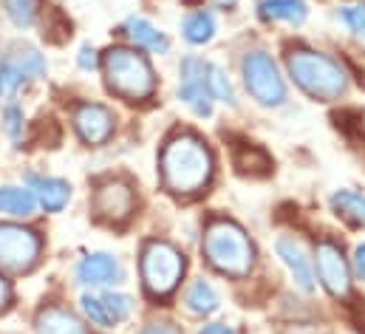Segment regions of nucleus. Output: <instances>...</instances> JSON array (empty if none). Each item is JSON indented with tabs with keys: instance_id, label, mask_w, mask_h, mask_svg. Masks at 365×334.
Listing matches in <instances>:
<instances>
[{
	"instance_id": "1",
	"label": "nucleus",
	"mask_w": 365,
	"mask_h": 334,
	"mask_svg": "<svg viewBox=\"0 0 365 334\" xmlns=\"http://www.w3.org/2000/svg\"><path fill=\"white\" fill-rule=\"evenodd\" d=\"M212 170H215L212 151L207 148L201 136L182 131L165 142L162 156H159V173H162V184L168 193L173 196L201 193L210 184Z\"/></svg>"
},
{
	"instance_id": "2",
	"label": "nucleus",
	"mask_w": 365,
	"mask_h": 334,
	"mask_svg": "<svg viewBox=\"0 0 365 334\" xmlns=\"http://www.w3.org/2000/svg\"><path fill=\"white\" fill-rule=\"evenodd\" d=\"M286 71L303 93L320 102L346 96L351 85L349 71L340 60L323 51H312V49H292L286 54Z\"/></svg>"
},
{
	"instance_id": "3",
	"label": "nucleus",
	"mask_w": 365,
	"mask_h": 334,
	"mask_svg": "<svg viewBox=\"0 0 365 334\" xmlns=\"http://www.w3.org/2000/svg\"><path fill=\"white\" fill-rule=\"evenodd\" d=\"M99 69L108 91L125 102H145L156 93V74L148 57L139 54L136 49H108L99 60Z\"/></svg>"
},
{
	"instance_id": "4",
	"label": "nucleus",
	"mask_w": 365,
	"mask_h": 334,
	"mask_svg": "<svg viewBox=\"0 0 365 334\" xmlns=\"http://www.w3.org/2000/svg\"><path fill=\"white\" fill-rule=\"evenodd\" d=\"M204 255L212 269L227 278H247L255 266V247L244 227L230 218H215L204 233Z\"/></svg>"
},
{
	"instance_id": "5",
	"label": "nucleus",
	"mask_w": 365,
	"mask_h": 334,
	"mask_svg": "<svg viewBox=\"0 0 365 334\" xmlns=\"http://www.w3.org/2000/svg\"><path fill=\"white\" fill-rule=\"evenodd\" d=\"M139 275H142V286L150 298L162 300L170 298L184 275V255L179 247H173L170 241H148L139 255Z\"/></svg>"
},
{
	"instance_id": "6",
	"label": "nucleus",
	"mask_w": 365,
	"mask_h": 334,
	"mask_svg": "<svg viewBox=\"0 0 365 334\" xmlns=\"http://www.w3.org/2000/svg\"><path fill=\"white\" fill-rule=\"evenodd\" d=\"M241 77L250 91V96L264 108H280L289 99L286 80L280 77V69L267 51H247L241 60Z\"/></svg>"
},
{
	"instance_id": "7",
	"label": "nucleus",
	"mask_w": 365,
	"mask_h": 334,
	"mask_svg": "<svg viewBox=\"0 0 365 334\" xmlns=\"http://www.w3.org/2000/svg\"><path fill=\"white\" fill-rule=\"evenodd\" d=\"M43 255V238L20 224H0V272L26 275Z\"/></svg>"
},
{
	"instance_id": "8",
	"label": "nucleus",
	"mask_w": 365,
	"mask_h": 334,
	"mask_svg": "<svg viewBox=\"0 0 365 334\" xmlns=\"http://www.w3.org/2000/svg\"><path fill=\"white\" fill-rule=\"evenodd\" d=\"M48 71V63L46 57L29 46V43H17L11 46L3 60H0V80H3V88L6 91H17L20 85L34 83V80H43Z\"/></svg>"
},
{
	"instance_id": "9",
	"label": "nucleus",
	"mask_w": 365,
	"mask_h": 334,
	"mask_svg": "<svg viewBox=\"0 0 365 334\" xmlns=\"http://www.w3.org/2000/svg\"><path fill=\"white\" fill-rule=\"evenodd\" d=\"M91 207L96 218H102L108 224H122L136 210V193L125 178H105L93 190Z\"/></svg>"
},
{
	"instance_id": "10",
	"label": "nucleus",
	"mask_w": 365,
	"mask_h": 334,
	"mask_svg": "<svg viewBox=\"0 0 365 334\" xmlns=\"http://www.w3.org/2000/svg\"><path fill=\"white\" fill-rule=\"evenodd\" d=\"M314 266L323 289L331 298H349L351 292V263L343 255L340 244L334 241H320L314 250Z\"/></svg>"
},
{
	"instance_id": "11",
	"label": "nucleus",
	"mask_w": 365,
	"mask_h": 334,
	"mask_svg": "<svg viewBox=\"0 0 365 334\" xmlns=\"http://www.w3.org/2000/svg\"><path fill=\"white\" fill-rule=\"evenodd\" d=\"M204 69H207V60H201L195 54H187L182 63H179V74H182L179 99H182L195 116L210 119L212 116V96H210L207 85H204Z\"/></svg>"
},
{
	"instance_id": "12",
	"label": "nucleus",
	"mask_w": 365,
	"mask_h": 334,
	"mask_svg": "<svg viewBox=\"0 0 365 334\" xmlns=\"http://www.w3.org/2000/svg\"><path fill=\"white\" fill-rule=\"evenodd\" d=\"M74 131L88 148H102L116 131V116L99 102H80L74 108Z\"/></svg>"
},
{
	"instance_id": "13",
	"label": "nucleus",
	"mask_w": 365,
	"mask_h": 334,
	"mask_svg": "<svg viewBox=\"0 0 365 334\" xmlns=\"http://www.w3.org/2000/svg\"><path fill=\"white\" fill-rule=\"evenodd\" d=\"M74 280L91 289H113L116 283L125 280V266L110 252H91L80 258V263L74 266Z\"/></svg>"
},
{
	"instance_id": "14",
	"label": "nucleus",
	"mask_w": 365,
	"mask_h": 334,
	"mask_svg": "<svg viewBox=\"0 0 365 334\" xmlns=\"http://www.w3.org/2000/svg\"><path fill=\"white\" fill-rule=\"evenodd\" d=\"M274 252H277L280 263L289 269L292 283L300 292H312L314 289V269H312V258L306 255L303 244L297 238H292V236H280L274 241Z\"/></svg>"
},
{
	"instance_id": "15",
	"label": "nucleus",
	"mask_w": 365,
	"mask_h": 334,
	"mask_svg": "<svg viewBox=\"0 0 365 334\" xmlns=\"http://www.w3.org/2000/svg\"><path fill=\"white\" fill-rule=\"evenodd\" d=\"M26 187L31 190L37 207H43L46 213H60L71 201V184L66 178H57V176L29 173L26 176Z\"/></svg>"
},
{
	"instance_id": "16",
	"label": "nucleus",
	"mask_w": 365,
	"mask_h": 334,
	"mask_svg": "<svg viewBox=\"0 0 365 334\" xmlns=\"http://www.w3.org/2000/svg\"><path fill=\"white\" fill-rule=\"evenodd\" d=\"M125 34L130 37V43L142 51H153V54H168L170 51V40L162 29H156L150 20L145 17H128L125 23Z\"/></svg>"
},
{
	"instance_id": "17",
	"label": "nucleus",
	"mask_w": 365,
	"mask_h": 334,
	"mask_svg": "<svg viewBox=\"0 0 365 334\" xmlns=\"http://www.w3.org/2000/svg\"><path fill=\"white\" fill-rule=\"evenodd\" d=\"M34 329H37V334H88L86 323H83L74 312H68V309H63V306H48V309H43V312L37 315Z\"/></svg>"
},
{
	"instance_id": "18",
	"label": "nucleus",
	"mask_w": 365,
	"mask_h": 334,
	"mask_svg": "<svg viewBox=\"0 0 365 334\" xmlns=\"http://www.w3.org/2000/svg\"><path fill=\"white\" fill-rule=\"evenodd\" d=\"M184 309L190 315H195V318H210V315H215L221 309V295L210 280L198 278L184 292Z\"/></svg>"
},
{
	"instance_id": "19",
	"label": "nucleus",
	"mask_w": 365,
	"mask_h": 334,
	"mask_svg": "<svg viewBox=\"0 0 365 334\" xmlns=\"http://www.w3.org/2000/svg\"><path fill=\"white\" fill-rule=\"evenodd\" d=\"M258 17L267 23H289V26H303L309 17L306 0H261L258 3Z\"/></svg>"
},
{
	"instance_id": "20",
	"label": "nucleus",
	"mask_w": 365,
	"mask_h": 334,
	"mask_svg": "<svg viewBox=\"0 0 365 334\" xmlns=\"http://www.w3.org/2000/svg\"><path fill=\"white\" fill-rule=\"evenodd\" d=\"M329 204H331V210H334L337 218H343V221L351 224V227L365 230V196L363 193L343 187V190H334V193H331Z\"/></svg>"
},
{
	"instance_id": "21",
	"label": "nucleus",
	"mask_w": 365,
	"mask_h": 334,
	"mask_svg": "<svg viewBox=\"0 0 365 334\" xmlns=\"http://www.w3.org/2000/svg\"><path fill=\"white\" fill-rule=\"evenodd\" d=\"M218 31V23H215V14L207 11V9H198L192 14H187L182 20V37L190 46H207Z\"/></svg>"
},
{
	"instance_id": "22",
	"label": "nucleus",
	"mask_w": 365,
	"mask_h": 334,
	"mask_svg": "<svg viewBox=\"0 0 365 334\" xmlns=\"http://www.w3.org/2000/svg\"><path fill=\"white\" fill-rule=\"evenodd\" d=\"M34 210H37V201L29 187H14V184L0 187V213L14 218H29L34 216Z\"/></svg>"
},
{
	"instance_id": "23",
	"label": "nucleus",
	"mask_w": 365,
	"mask_h": 334,
	"mask_svg": "<svg viewBox=\"0 0 365 334\" xmlns=\"http://www.w3.org/2000/svg\"><path fill=\"white\" fill-rule=\"evenodd\" d=\"M204 85H207V91H210V96H212V102L218 99V102H227V105H235L238 102V96H235V88L230 83V74L218 66V63H210L207 60V69H204Z\"/></svg>"
},
{
	"instance_id": "24",
	"label": "nucleus",
	"mask_w": 365,
	"mask_h": 334,
	"mask_svg": "<svg viewBox=\"0 0 365 334\" xmlns=\"http://www.w3.org/2000/svg\"><path fill=\"white\" fill-rule=\"evenodd\" d=\"M99 298H102V303H105V309H108L113 326L130 320V315H133V298H130V295L116 292V289H99Z\"/></svg>"
},
{
	"instance_id": "25",
	"label": "nucleus",
	"mask_w": 365,
	"mask_h": 334,
	"mask_svg": "<svg viewBox=\"0 0 365 334\" xmlns=\"http://www.w3.org/2000/svg\"><path fill=\"white\" fill-rule=\"evenodd\" d=\"M80 309H83L86 320H91L93 326H99V329H113V320H110V315H108V309H105L99 292H93V289L86 292V295L80 298Z\"/></svg>"
},
{
	"instance_id": "26",
	"label": "nucleus",
	"mask_w": 365,
	"mask_h": 334,
	"mask_svg": "<svg viewBox=\"0 0 365 334\" xmlns=\"http://www.w3.org/2000/svg\"><path fill=\"white\" fill-rule=\"evenodd\" d=\"M3 133L11 139V142H23V133H26V113L17 102H9L3 108Z\"/></svg>"
},
{
	"instance_id": "27",
	"label": "nucleus",
	"mask_w": 365,
	"mask_h": 334,
	"mask_svg": "<svg viewBox=\"0 0 365 334\" xmlns=\"http://www.w3.org/2000/svg\"><path fill=\"white\" fill-rule=\"evenodd\" d=\"M6 14L17 29H29L34 23V0H6Z\"/></svg>"
},
{
	"instance_id": "28",
	"label": "nucleus",
	"mask_w": 365,
	"mask_h": 334,
	"mask_svg": "<svg viewBox=\"0 0 365 334\" xmlns=\"http://www.w3.org/2000/svg\"><path fill=\"white\" fill-rule=\"evenodd\" d=\"M337 17H340V23H343V26H346L351 34L365 37V6H363V3L343 6V9L337 11Z\"/></svg>"
},
{
	"instance_id": "29",
	"label": "nucleus",
	"mask_w": 365,
	"mask_h": 334,
	"mask_svg": "<svg viewBox=\"0 0 365 334\" xmlns=\"http://www.w3.org/2000/svg\"><path fill=\"white\" fill-rule=\"evenodd\" d=\"M99 51L93 49L91 43H86V46H80V54H77V66L83 69V71H96L99 69Z\"/></svg>"
},
{
	"instance_id": "30",
	"label": "nucleus",
	"mask_w": 365,
	"mask_h": 334,
	"mask_svg": "<svg viewBox=\"0 0 365 334\" xmlns=\"http://www.w3.org/2000/svg\"><path fill=\"white\" fill-rule=\"evenodd\" d=\"M139 334H182V329L170 320H156V323H148Z\"/></svg>"
},
{
	"instance_id": "31",
	"label": "nucleus",
	"mask_w": 365,
	"mask_h": 334,
	"mask_svg": "<svg viewBox=\"0 0 365 334\" xmlns=\"http://www.w3.org/2000/svg\"><path fill=\"white\" fill-rule=\"evenodd\" d=\"M351 272L365 280V241L363 244H357V250H354V258H351Z\"/></svg>"
},
{
	"instance_id": "32",
	"label": "nucleus",
	"mask_w": 365,
	"mask_h": 334,
	"mask_svg": "<svg viewBox=\"0 0 365 334\" xmlns=\"http://www.w3.org/2000/svg\"><path fill=\"white\" fill-rule=\"evenodd\" d=\"M198 334H238V332L232 326H227V323H207V326H201Z\"/></svg>"
},
{
	"instance_id": "33",
	"label": "nucleus",
	"mask_w": 365,
	"mask_h": 334,
	"mask_svg": "<svg viewBox=\"0 0 365 334\" xmlns=\"http://www.w3.org/2000/svg\"><path fill=\"white\" fill-rule=\"evenodd\" d=\"M9 303H11V286H9V280L0 275V312L9 309Z\"/></svg>"
},
{
	"instance_id": "34",
	"label": "nucleus",
	"mask_w": 365,
	"mask_h": 334,
	"mask_svg": "<svg viewBox=\"0 0 365 334\" xmlns=\"http://www.w3.org/2000/svg\"><path fill=\"white\" fill-rule=\"evenodd\" d=\"M3 91H6V88H3V80H0V96H3Z\"/></svg>"
}]
</instances>
